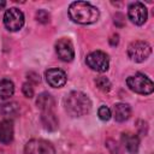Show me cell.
Listing matches in <instances>:
<instances>
[{"label":"cell","mask_w":154,"mask_h":154,"mask_svg":"<svg viewBox=\"0 0 154 154\" xmlns=\"http://www.w3.org/2000/svg\"><path fill=\"white\" fill-rule=\"evenodd\" d=\"M69 16L77 24H93L99 20L100 11L96 6L85 1H75L69 7Z\"/></svg>","instance_id":"1"},{"label":"cell","mask_w":154,"mask_h":154,"mask_svg":"<svg viewBox=\"0 0 154 154\" xmlns=\"http://www.w3.org/2000/svg\"><path fill=\"white\" fill-rule=\"evenodd\" d=\"M65 109L71 117H82L91 109V101L87 94L73 90L69 93L64 100Z\"/></svg>","instance_id":"2"},{"label":"cell","mask_w":154,"mask_h":154,"mask_svg":"<svg viewBox=\"0 0 154 154\" xmlns=\"http://www.w3.org/2000/svg\"><path fill=\"white\" fill-rule=\"evenodd\" d=\"M126 84L132 91L137 94H142V95L152 94L154 90V84L152 79L143 73H135L128 77Z\"/></svg>","instance_id":"3"},{"label":"cell","mask_w":154,"mask_h":154,"mask_svg":"<svg viewBox=\"0 0 154 154\" xmlns=\"http://www.w3.org/2000/svg\"><path fill=\"white\" fill-rule=\"evenodd\" d=\"M152 53V47L146 41H134L128 47V55L135 63H142L148 59Z\"/></svg>","instance_id":"4"},{"label":"cell","mask_w":154,"mask_h":154,"mask_svg":"<svg viewBox=\"0 0 154 154\" xmlns=\"http://www.w3.org/2000/svg\"><path fill=\"white\" fill-rule=\"evenodd\" d=\"M85 63L91 70L97 72H105L109 67V58L102 51H94L89 53L85 58Z\"/></svg>","instance_id":"5"},{"label":"cell","mask_w":154,"mask_h":154,"mask_svg":"<svg viewBox=\"0 0 154 154\" xmlns=\"http://www.w3.org/2000/svg\"><path fill=\"white\" fill-rule=\"evenodd\" d=\"M4 25L10 31H18L24 25V14L17 7L6 10L4 14Z\"/></svg>","instance_id":"6"},{"label":"cell","mask_w":154,"mask_h":154,"mask_svg":"<svg viewBox=\"0 0 154 154\" xmlns=\"http://www.w3.org/2000/svg\"><path fill=\"white\" fill-rule=\"evenodd\" d=\"M25 154H55L53 144L46 140L32 138L26 142L24 147Z\"/></svg>","instance_id":"7"},{"label":"cell","mask_w":154,"mask_h":154,"mask_svg":"<svg viewBox=\"0 0 154 154\" xmlns=\"http://www.w3.org/2000/svg\"><path fill=\"white\" fill-rule=\"evenodd\" d=\"M128 16H129V19L136 24V25H142L146 23L147 20V17H148V12H147V8L146 6L142 4V2H132L129 8H128Z\"/></svg>","instance_id":"8"},{"label":"cell","mask_w":154,"mask_h":154,"mask_svg":"<svg viewBox=\"0 0 154 154\" xmlns=\"http://www.w3.org/2000/svg\"><path fill=\"white\" fill-rule=\"evenodd\" d=\"M55 52L63 61H71L75 58V49L69 38H60L55 43Z\"/></svg>","instance_id":"9"},{"label":"cell","mask_w":154,"mask_h":154,"mask_svg":"<svg viewBox=\"0 0 154 154\" xmlns=\"http://www.w3.org/2000/svg\"><path fill=\"white\" fill-rule=\"evenodd\" d=\"M47 83L53 88H61L65 85L67 77L66 73L60 69H49L45 73Z\"/></svg>","instance_id":"10"},{"label":"cell","mask_w":154,"mask_h":154,"mask_svg":"<svg viewBox=\"0 0 154 154\" xmlns=\"http://www.w3.org/2000/svg\"><path fill=\"white\" fill-rule=\"evenodd\" d=\"M122 143L125 149L130 154H136L140 148V138L136 134L131 132H123L122 134Z\"/></svg>","instance_id":"11"},{"label":"cell","mask_w":154,"mask_h":154,"mask_svg":"<svg viewBox=\"0 0 154 154\" xmlns=\"http://www.w3.org/2000/svg\"><path fill=\"white\" fill-rule=\"evenodd\" d=\"M13 123L10 119H4L0 122V142L4 144H8L13 140Z\"/></svg>","instance_id":"12"},{"label":"cell","mask_w":154,"mask_h":154,"mask_svg":"<svg viewBox=\"0 0 154 154\" xmlns=\"http://www.w3.org/2000/svg\"><path fill=\"white\" fill-rule=\"evenodd\" d=\"M36 105H37V107H38L42 112L53 111L54 105H55V101H54V99H53V96H52L51 94H48V93H41V94L37 96Z\"/></svg>","instance_id":"13"},{"label":"cell","mask_w":154,"mask_h":154,"mask_svg":"<svg viewBox=\"0 0 154 154\" xmlns=\"http://www.w3.org/2000/svg\"><path fill=\"white\" fill-rule=\"evenodd\" d=\"M114 118L117 122L122 123V122H125L130 118L131 116V108L128 103H123V102H119L117 105H114Z\"/></svg>","instance_id":"14"},{"label":"cell","mask_w":154,"mask_h":154,"mask_svg":"<svg viewBox=\"0 0 154 154\" xmlns=\"http://www.w3.org/2000/svg\"><path fill=\"white\" fill-rule=\"evenodd\" d=\"M41 122L46 130L54 131L58 129V118L53 113V111H46L41 114Z\"/></svg>","instance_id":"15"},{"label":"cell","mask_w":154,"mask_h":154,"mask_svg":"<svg viewBox=\"0 0 154 154\" xmlns=\"http://www.w3.org/2000/svg\"><path fill=\"white\" fill-rule=\"evenodd\" d=\"M14 93V84L10 79H0V99H8Z\"/></svg>","instance_id":"16"},{"label":"cell","mask_w":154,"mask_h":154,"mask_svg":"<svg viewBox=\"0 0 154 154\" xmlns=\"http://www.w3.org/2000/svg\"><path fill=\"white\" fill-rule=\"evenodd\" d=\"M19 111V106L16 102H10V103H2L0 105V114L4 116H13Z\"/></svg>","instance_id":"17"},{"label":"cell","mask_w":154,"mask_h":154,"mask_svg":"<svg viewBox=\"0 0 154 154\" xmlns=\"http://www.w3.org/2000/svg\"><path fill=\"white\" fill-rule=\"evenodd\" d=\"M95 84H96L97 89H100L103 93H108L111 90V87H112L109 79L106 78V77H97L95 79Z\"/></svg>","instance_id":"18"},{"label":"cell","mask_w":154,"mask_h":154,"mask_svg":"<svg viewBox=\"0 0 154 154\" xmlns=\"http://www.w3.org/2000/svg\"><path fill=\"white\" fill-rule=\"evenodd\" d=\"M97 116H99V118H100L101 120L107 122V120H109L112 113H111V109H109L107 106H101V107H99V109H97Z\"/></svg>","instance_id":"19"},{"label":"cell","mask_w":154,"mask_h":154,"mask_svg":"<svg viewBox=\"0 0 154 154\" xmlns=\"http://www.w3.org/2000/svg\"><path fill=\"white\" fill-rule=\"evenodd\" d=\"M36 19H37V22H40L42 24H47L51 19V14L46 10H38L36 12Z\"/></svg>","instance_id":"20"},{"label":"cell","mask_w":154,"mask_h":154,"mask_svg":"<svg viewBox=\"0 0 154 154\" xmlns=\"http://www.w3.org/2000/svg\"><path fill=\"white\" fill-rule=\"evenodd\" d=\"M22 93L25 97L31 99L34 96V88H32L31 83H24L23 87H22Z\"/></svg>","instance_id":"21"},{"label":"cell","mask_w":154,"mask_h":154,"mask_svg":"<svg viewBox=\"0 0 154 154\" xmlns=\"http://www.w3.org/2000/svg\"><path fill=\"white\" fill-rule=\"evenodd\" d=\"M114 24L117 26H124L125 19H124V16L122 13H116V16H114Z\"/></svg>","instance_id":"22"},{"label":"cell","mask_w":154,"mask_h":154,"mask_svg":"<svg viewBox=\"0 0 154 154\" xmlns=\"http://www.w3.org/2000/svg\"><path fill=\"white\" fill-rule=\"evenodd\" d=\"M118 42H119V36H118V35H113V36L111 37V40H109V43H111L112 46L118 45Z\"/></svg>","instance_id":"23"},{"label":"cell","mask_w":154,"mask_h":154,"mask_svg":"<svg viewBox=\"0 0 154 154\" xmlns=\"http://www.w3.org/2000/svg\"><path fill=\"white\" fill-rule=\"evenodd\" d=\"M5 6H6V1H4V0H0V10H2Z\"/></svg>","instance_id":"24"}]
</instances>
